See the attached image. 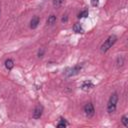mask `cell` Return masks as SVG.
I'll use <instances>...</instances> for the list:
<instances>
[{
  "instance_id": "obj_19",
  "label": "cell",
  "mask_w": 128,
  "mask_h": 128,
  "mask_svg": "<svg viewBox=\"0 0 128 128\" xmlns=\"http://www.w3.org/2000/svg\"><path fill=\"white\" fill-rule=\"evenodd\" d=\"M0 15H1V10H0Z\"/></svg>"
},
{
  "instance_id": "obj_8",
  "label": "cell",
  "mask_w": 128,
  "mask_h": 128,
  "mask_svg": "<svg viewBox=\"0 0 128 128\" xmlns=\"http://www.w3.org/2000/svg\"><path fill=\"white\" fill-rule=\"evenodd\" d=\"M73 31L75 32V33H83L84 32V30H83V28H82V25H81V23H75L74 25H73Z\"/></svg>"
},
{
  "instance_id": "obj_14",
  "label": "cell",
  "mask_w": 128,
  "mask_h": 128,
  "mask_svg": "<svg viewBox=\"0 0 128 128\" xmlns=\"http://www.w3.org/2000/svg\"><path fill=\"white\" fill-rule=\"evenodd\" d=\"M123 64H124V59H123V57H122V56L118 57V58H117V66H118V67H121Z\"/></svg>"
},
{
  "instance_id": "obj_10",
  "label": "cell",
  "mask_w": 128,
  "mask_h": 128,
  "mask_svg": "<svg viewBox=\"0 0 128 128\" xmlns=\"http://www.w3.org/2000/svg\"><path fill=\"white\" fill-rule=\"evenodd\" d=\"M5 67L7 70H11L14 67V61L12 59H7L5 61Z\"/></svg>"
},
{
  "instance_id": "obj_16",
  "label": "cell",
  "mask_w": 128,
  "mask_h": 128,
  "mask_svg": "<svg viewBox=\"0 0 128 128\" xmlns=\"http://www.w3.org/2000/svg\"><path fill=\"white\" fill-rule=\"evenodd\" d=\"M44 53H45V49H44V48H40V49L38 50L37 56H38L39 58H42V57H43V55H44Z\"/></svg>"
},
{
  "instance_id": "obj_3",
  "label": "cell",
  "mask_w": 128,
  "mask_h": 128,
  "mask_svg": "<svg viewBox=\"0 0 128 128\" xmlns=\"http://www.w3.org/2000/svg\"><path fill=\"white\" fill-rule=\"evenodd\" d=\"M81 69H82V65L77 64V65H75V66H73V67H71V68H68V69L65 71V75H66L67 77L74 76V75L78 74Z\"/></svg>"
},
{
  "instance_id": "obj_1",
  "label": "cell",
  "mask_w": 128,
  "mask_h": 128,
  "mask_svg": "<svg viewBox=\"0 0 128 128\" xmlns=\"http://www.w3.org/2000/svg\"><path fill=\"white\" fill-rule=\"evenodd\" d=\"M117 102H118V93L117 92H113L110 97L109 100L107 102V112L108 113H114L117 107Z\"/></svg>"
},
{
  "instance_id": "obj_12",
  "label": "cell",
  "mask_w": 128,
  "mask_h": 128,
  "mask_svg": "<svg viewBox=\"0 0 128 128\" xmlns=\"http://www.w3.org/2000/svg\"><path fill=\"white\" fill-rule=\"evenodd\" d=\"M88 15H89V11H88L87 9H85V10L81 11V12L78 14V18H86Z\"/></svg>"
},
{
  "instance_id": "obj_15",
  "label": "cell",
  "mask_w": 128,
  "mask_h": 128,
  "mask_svg": "<svg viewBox=\"0 0 128 128\" xmlns=\"http://www.w3.org/2000/svg\"><path fill=\"white\" fill-rule=\"evenodd\" d=\"M63 2H64V0H53V5H54V7H59L62 5Z\"/></svg>"
},
{
  "instance_id": "obj_4",
  "label": "cell",
  "mask_w": 128,
  "mask_h": 128,
  "mask_svg": "<svg viewBox=\"0 0 128 128\" xmlns=\"http://www.w3.org/2000/svg\"><path fill=\"white\" fill-rule=\"evenodd\" d=\"M84 113H85V115H86L88 118H91V117L94 116V114H95V109H94V106H93V104H92L91 102L87 103V104L84 106Z\"/></svg>"
},
{
  "instance_id": "obj_13",
  "label": "cell",
  "mask_w": 128,
  "mask_h": 128,
  "mask_svg": "<svg viewBox=\"0 0 128 128\" xmlns=\"http://www.w3.org/2000/svg\"><path fill=\"white\" fill-rule=\"evenodd\" d=\"M121 122H122V124H123L125 127H127V126H128V117H127L126 115H123L122 118H121Z\"/></svg>"
},
{
  "instance_id": "obj_5",
  "label": "cell",
  "mask_w": 128,
  "mask_h": 128,
  "mask_svg": "<svg viewBox=\"0 0 128 128\" xmlns=\"http://www.w3.org/2000/svg\"><path fill=\"white\" fill-rule=\"evenodd\" d=\"M43 110H44L43 106H42L41 104H38V105L34 108V110H33V112H32V117H33L34 119H39V118L42 116V114H43Z\"/></svg>"
},
{
  "instance_id": "obj_2",
  "label": "cell",
  "mask_w": 128,
  "mask_h": 128,
  "mask_svg": "<svg viewBox=\"0 0 128 128\" xmlns=\"http://www.w3.org/2000/svg\"><path fill=\"white\" fill-rule=\"evenodd\" d=\"M116 41H117V37H116L115 35H110V36L104 41V43L101 45V47H100V52H101V53H106V52L115 44Z\"/></svg>"
},
{
  "instance_id": "obj_6",
  "label": "cell",
  "mask_w": 128,
  "mask_h": 128,
  "mask_svg": "<svg viewBox=\"0 0 128 128\" xmlns=\"http://www.w3.org/2000/svg\"><path fill=\"white\" fill-rule=\"evenodd\" d=\"M93 87H94V84H93L90 80L84 81V82L82 83V85H81V89H82L83 91H85V92H87V91L91 90Z\"/></svg>"
},
{
  "instance_id": "obj_7",
  "label": "cell",
  "mask_w": 128,
  "mask_h": 128,
  "mask_svg": "<svg viewBox=\"0 0 128 128\" xmlns=\"http://www.w3.org/2000/svg\"><path fill=\"white\" fill-rule=\"evenodd\" d=\"M39 22H40V18H39V16H34V17L31 19V21H30V28H31V29H35V28H37Z\"/></svg>"
},
{
  "instance_id": "obj_11",
  "label": "cell",
  "mask_w": 128,
  "mask_h": 128,
  "mask_svg": "<svg viewBox=\"0 0 128 128\" xmlns=\"http://www.w3.org/2000/svg\"><path fill=\"white\" fill-rule=\"evenodd\" d=\"M66 126H68L67 121H66L65 119H63V118H60V121L58 122L57 127H59V128H64V127H66Z\"/></svg>"
},
{
  "instance_id": "obj_17",
  "label": "cell",
  "mask_w": 128,
  "mask_h": 128,
  "mask_svg": "<svg viewBox=\"0 0 128 128\" xmlns=\"http://www.w3.org/2000/svg\"><path fill=\"white\" fill-rule=\"evenodd\" d=\"M98 3H99V0H91V4H92L93 6H97Z\"/></svg>"
},
{
  "instance_id": "obj_18",
  "label": "cell",
  "mask_w": 128,
  "mask_h": 128,
  "mask_svg": "<svg viewBox=\"0 0 128 128\" xmlns=\"http://www.w3.org/2000/svg\"><path fill=\"white\" fill-rule=\"evenodd\" d=\"M67 20H68V17H67V15H65L64 17H62V22H67Z\"/></svg>"
},
{
  "instance_id": "obj_9",
  "label": "cell",
  "mask_w": 128,
  "mask_h": 128,
  "mask_svg": "<svg viewBox=\"0 0 128 128\" xmlns=\"http://www.w3.org/2000/svg\"><path fill=\"white\" fill-rule=\"evenodd\" d=\"M56 20H57V18H56V16L55 15H50L49 17H48V19H47V25H49V26H52V25H54L55 23H56Z\"/></svg>"
}]
</instances>
